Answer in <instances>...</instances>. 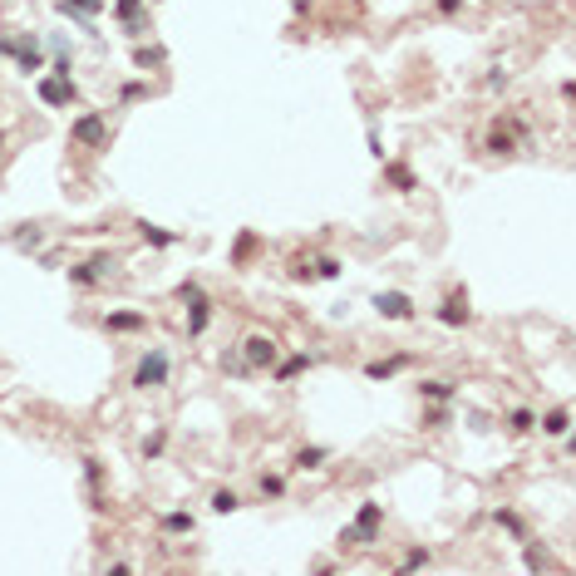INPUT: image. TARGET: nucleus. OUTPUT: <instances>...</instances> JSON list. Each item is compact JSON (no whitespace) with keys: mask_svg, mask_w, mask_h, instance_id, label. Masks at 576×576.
Wrapping results in <instances>:
<instances>
[{"mask_svg":"<svg viewBox=\"0 0 576 576\" xmlns=\"http://www.w3.org/2000/svg\"><path fill=\"white\" fill-rule=\"evenodd\" d=\"M114 15L124 20L128 35H143V30H148V25H143V0H114Z\"/></svg>","mask_w":576,"mask_h":576,"instance_id":"10","label":"nucleus"},{"mask_svg":"<svg viewBox=\"0 0 576 576\" xmlns=\"http://www.w3.org/2000/svg\"><path fill=\"white\" fill-rule=\"evenodd\" d=\"M399 566H404V571H418V566H429V547H409Z\"/></svg>","mask_w":576,"mask_h":576,"instance_id":"28","label":"nucleus"},{"mask_svg":"<svg viewBox=\"0 0 576 576\" xmlns=\"http://www.w3.org/2000/svg\"><path fill=\"white\" fill-rule=\"evenodd\" d=\"M434 10H439V15H458V10H463V0H434Z\"/></svg>","mask_w":576,"mask_h":576,"instance_id":"31","label":"nucleus"},{"mask_svg":"<svg viewBox=\"0 0 576 576\" xmlns=\"http://www.w3.org/2000/svg\"><path fill=\"white\" fill-rule=\"evenodd\" d=\"M434 321H439V325H448V330H463L468 321H473V310H468V296H463V291H453V296L434 310Z\"/></svg>","mask_w":576,"mask_h":576,"instance_id":"6","label":"nucleus"},{"mask_svg":"<svg viewBox=\"0 0 576 576\" xmlns=\"http://www.w3.org/2000/svg\"><path fill=\"white\" fill-rule=\"evenodd\" d=\"M163 60H168V55H163V49H143V44L133 49V65H138V69H158Z\"/></svg>","mask_w":576,"mask_h":576,"instance_id":"23","label":"nucleus"},{"mask_svg":"<svg viewBox=\"0 0 576 576\" xmlns=\"http://www.w3.org/2000/svg\"><path fill=\"white\" fill-rule=\"evenodd\" d=\"M325 458H330V448H316V443H310V448H296V468H300V473L325 468Z\"/></svg>","mask_w":576,"mask_h":576,"instance_id":"15","label":"nucleus"},{"mask_svg":"<svg viewBox=\"0 0 576 576\" xmlns=\"http://www.w3.org/2000/svg\"><path fill=\"white\" fill-rule=\"evenodd\" d=\"M103 325H109L114 335H128V330H143V310H114V316H103Z\"/></svg>","mask_w":576,"mask_h":576,"instance_id":"12","label":"nucleus"},{"mask_svg":"<svg viewBox=\"0 0 576 576\" xmlns=\"http://www.w3.org/2000/svg\"><path fill=\"white\" fill-rule=\"evenodd\" d=\"M310 266H316V281H335L340 276V261L335 256H321V261H310Z\"/></svg>","mask_w":576,"mask_h":576,"instance_id":"25","label":"nucleus"},{"mask_svg":"<svg viewBox=\"0 0 576 576\" xmlns=\"http://www.w3.org/2000/svg\"><path fill=\"white\" fill-rule=\"evenodd\" d=\"M0 55H10L20 74H40V69H44V55H40V40H35V35H20V40H0Z\"/></svg>","mask_w":576,"mask_h":576,"instance_id":"3","label":"nucleus"},{"mask_svg":"<svg viewBox=\"0 0 576 576\" xmlns=\"http://www.w3.org/2000/svg\"><path fill=\"white\" fill-rule=\"evenodd\" d=\"M310 364H316V359H310V355H291V359H276V364H271V375H276V380L286 384V380H296V375H305V370H310Z\"/></svg>","mask_w":576,"mask_h":576,"instance_id":"13","label":"nucleus"},{"mask_svg":"<svg viewBox=\"0 0 576 576\" xmlns=\"http://www.w3.org/2000/svg\"><path fill=\"white\" fill-rule=\"evenodd\" d=\"M399 364H404V355H394V359H375V364H364V380H389V375H399Z\"/></svg>","mask_w":576,"mask_h":576,"instance_id":"20","label":"nucleus"},{"mask_svg":"<svg viewBox=\"0 0 576 576\" xmlns=\"http://www.w3.org/2000/svg\"><path fill=\"white\" fill-rule=\"evenodd\" d=\"M69 138L84 143V148H103V138H109V124H103V114H79L69 124Z\"/></svg>","mask_w":576,"mask_h":576,"instance_id":"5","label":"nucleus"},{"mask_svg":"<svg viewBox=\"0 0 576 576\" xmlns=\"http://www.w3.org/2000/svg\"><path fill=\"white\" fill-rule=\"evenodd\" d=\"M40 99L49 109H65V103L79 99V89H74V79H40Z\"/></svg>","mask_w":576,"mask_h":576,"instance_id":"9","label":"nucleus"},{"mask_svg":"<svg viewBox=\"0 0 576 576\" xmlns=\"http://www.w3.org/2000/svg\"><path fill=\"white\" fill-rule=\"evenodd\" d=\"M207 325H212V300H207V296L187 300V335H202Z\"/></svg>","mask_w":576,"mask_h":576,"instance_id":"11","label":"nucleus"},{"mask_svg":"<svg viewBox=\"0 0 576 576\" xmlns=\"http://www.w3.org/2000/svg\"><path fill=\"white\" fill-rule=\"evenodd\" d=\"M281 359V345L271 335H246L242 340V370H271Z\"/></svg>","mask_w":576,"mask_h":576,"instance_id":"4","label":"nucleus"},{"mask_svg":"<svg viewBox=\"0 0 576 576\" xmlns=\"http://www.w3.org/2000/svg\"><path fill=\"white\" fill-rule=\"evenodd\" d=\"M138 232H143V242H148V246H173V242H178L173 232H163V227H148V222H143Z\"/></svg>","mask_w":576,"mask_h":576,"instance_id":"24","label":"nucleus"},{"mask_svg":"<svg viewBox=\"0 0 576 576\" xmlns=\"http://www.w3.org/2000/svg\"><path fill=\"white\" fill-rule=\"evenodd\" d=\"M375 310H380L384 321H414V300L404 291H380L375 296Z\"/></svg>","mask_w":576,"mask_h":576,"instance_id":"7","label":"nucleus"},{"mask_svg":"<svg viewBox=\"0 0 576 576\" xmlns=\"http://www.w3.org/2000/svg\"><path fill=\"white\" fill-rule=\"evenodd\" d=\"M424 424H429V429H443V424H448V409H434V414L424 418Z\"/></svg>","mask_w":576,"mask_h":576,"instance_id":"33","label":"nucleus"},{"mask_svg":"<svg viewBox=\"0 0 576 576\" xmlns=\"http://www.w3.org/2000/svg\"><path fill=\"white\" fill-rule=\"evenodd\" d=\"M109 266H114L109 256H89V261H79V266H69V281L74 286H99L103 276H109Z\"/></svg>","mask_w":576,"mask_h":576,"instance_id":"8","label":"nucleus"},{"mask_svg":"<svg viewBox=\"0 0 576 576\" xmlns=\"http://www.w3.org/2000/svg\"><path fill=\"white\" fill-rule=\"evenodd\" d=\"M168 370H173V364H168V350H148L138 364H133V389H163L168 384Z\"/></svg>","mask_w":576,"mask_h":576,"instance_id":"2","label":"nucleus"},{"mask_svg":"<svg viewBox=\"0 0 576 576\" xmlns=\"http://www.w3.org/2000/svg\"><path fill=\"white\" fill-rule=\"evenodd\" d=\"M163 448H168V434H163V429H153V434L143 439V458H158Z\"/></svg>","mask_w":576,"mask_h":576,"instance_id":"26","label":"nucleus"},{"mask_svg":"<svg viewBox=\"0 0 576 576\" xmlns=\"http://www.w3.org/2000/svg\"><path fill=\"white\" fill-rule=\"evenodd\" d=\"M261 498H286V478H276V473H261Z\"/></svg>","mask_w":576,"mask_h":576,"instance_id":"27","label":"nucleus"},{"mask_svg":"<svg viewBox=\"0 0 576 576\" xmlns=\"http://www.w3.org/2000/svg\"><path fill=\"white\" fill-rule=\"evenodd\" d=\"M380 522H384V502H359V512H355V522L340 532V547H370L375 537H380Z\"/></svg>","mask_w":576,"mask_h":576,"instance_id":"1","label":"nucleus"},{"mask_svg":"<svg viewBox=\"0 0 576 576\" xmlns=\"http://www.w3.org/2000/svg\"><path fill=\"white\" fill-rule=\"evenodd\" d=\"M197 296H202L197 281H183V286H178V300H197Z\"/></svg>","mask_w":576,"mask_h":576,"instance_id":"30","label":"nucleus"},{"mask_svg":"<svg viewBox=\"0 0 576 576\" xmlns=\"http://www.w3.org/2000/svg\"><path fill=\"white\" fill-rule=\"evenodd\" d=\"M237 507H242V498H237L232 488H217V493H212V512L227 517V512H237Z\"/></svg>","mask_w":576,"mask_h":576,"instance_id":"22","label":"nucleus"},{"mask_svg":"<svg viewBox=\"0 0 576 576\" xmlns=\"http://www.w3.org/2000/svg\"><path fill=\"white\" fill-rule=\"evenodd\" d=\"M119 99H124V103H133V99H143V84H138V79H128V84L119 89Z\"/></svg>","mask_w":576,"mask_h":576,"instance_id":"29","label":"nucleus"},{"mask_svg":"<svg viewBox=\"0 0 576 576\" xmlns=\"http://www.w3.org/2000/svg\"><path fill=\"white\" fill-rule=\"evenodd\" d=\"M15 246H40V232L30 227V232H15Z\"/></svg>","mask_w":576,"mask_h":576,"instance_id":"32","label":"nucleus"},{"mask_svg":"<svg viewBox=\"0 0 576 576\" xmlns=\"http://www.w3.org/2000/svg\"><path fill=\"white\" fill-rule=\"evenodd\" d=\"M542 434H557V439L571 434V409H552V414L542 418Z\"/></svg>","mask_w":576,"mask_h":576,"instance_id":"19","label":"nucleus"},{"mask_svg":"<svg viewBox=\"0 0 576 576\" xmlns=\"http://www.w3.org/2000/svg\"><path fill=\"white\" fill-rule=\"evenodd\" d=\"M384 183L394 187V192H414L418 183H414V173L404 168V163H384Z\"/></svg>","mask_w":576,"mask_h":576,"instance_id":"16","label":"nucleus"},{"mask_svg":"<svg viewBox=\"0 0 576 576\" xmlns=\"http://www.w3.org/2000/svg\"><path fill=\"white\" fill-rule=\"evenodd\" d=\"M158 527H163L168 537H183V532L197 527V517H192V512H163V517H158Z\"/></svg>","mask_w":576,"mask_h":576,"instance_id":"14","label":"nucleus"},{"mask_svg":"<svg viewBox=\"0 0 576 576\" xmlns=\"http://www.w3.org/2000/svg\"><path fill=\"white\" fill-rule=\"evenodd\" d=\"M532 429H537V414H532V409H512V414H507V434L522 439V434H532Z\"/></svg>","mask_w":576,"mask_h":576,"instance_id":"17","label":"nucleus"},{"mask_svg":"<svg viewBox=\"0 0 576 576\" xmlns=\"http://www.w3.org/2000/svg\"><path fill=\"white\" fill-rule=\"evenodd\" d=\"M418 394H424V399H434V404H448L458 389H453L448 380H424V384H418Z\"/></svg>","mask_w":576,"mask_h":576,"instance_id":"18","label":"nucleus"},{"mask_svg":"<svg viewBox=\"0 0 576 576\" xmlns=\"http://www.w3.org/2000/svg\"><path fill=\"white\" fill-rule=\"evenodd\" d=\"M493 517H498V527H507V532H512V537H517V542H527V527H522V517H517V512H512V507H498V512H493Z\"/></svg>","mask_w":576,"mask_h":576,"instance_id":"21","label":"nucleus"}]
</instances>
